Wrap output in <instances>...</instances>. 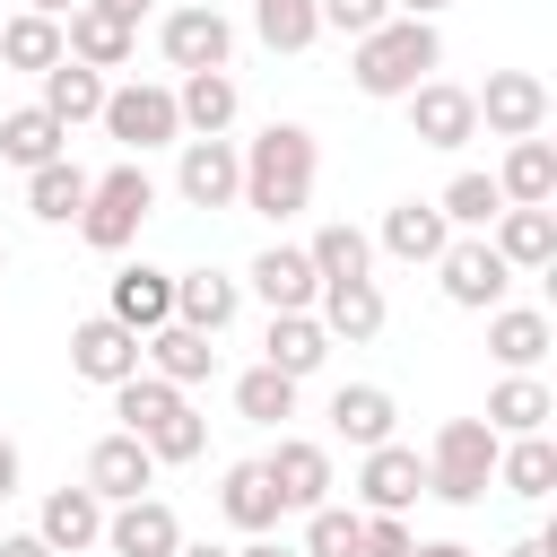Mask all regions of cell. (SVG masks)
<instances>
[{
	"label": "cell",
	"instance_id": "6",
	"mask_svg": "<svg viewBox=\"0 0 557 557\" xmlns=\"http://www.w3.org/2000/svg\"><path fill=\"white\" fill-rule=\"evenodd\" d=\"M435 278H444V305H461V313H496L505 287H513V270H505V252L487 235H453L435 252Z\"/></svg>",
	"mask_w": 557,
	"mask_h": 557
},
{
	"label": "cell",
	"instance_id": "30",
	"mask_svg": "<svg viewBox=\"0 0 557 557\" xmlns=\"http://www.w3.org/2000/svg\"><path fill=\"white\" fill-rule=\"evenodd\" d=\"M339 339L313 322V313H270V331H261V366H278V374H322V357H331Z\"/></svg>",
	"mask_w": 557,
	"mask_h": 557
},
{
	"label": "cell",
	"instance_id": "1",
	"mask_svg": "<svg viewBox=\"0 0 557 557\" xmlns=\"http://www.w3.org/2000/svg\"><path fill=\"white\" fill-rule=\"evenodd\" d=\"M313 174H322L313 131H305V122H261V131L244 139V191H235V209L287 226L296 209H313Z\"/></svg>",
	"mask_w": 557,
	"mask_h": 557
},
{
	"label": "cell",
	"instance_id": "20",
	"mask_svg": "<svg viewBox=\"0 0 557 557\" xmlns=\"http://www.w3.org/2000/svg\"><path fill=\"white\" fill-rule=\"evenodd\" d=\"M548 348H557V322H548L540 305H496V313H487V357H496L505 374H540Z\"/></svg>",
	"mask_w": 557,
	"mask_h": 557
},
{
	"label": "cell",
	"instance_id": "22",
	"mask_svg": "<svg viewBox=\"0 0 557 557\" xmlns=\"http://www.w3.org/2000/svg\"><path fill=\"white\" fill-rule=\"evenodd\" d=\"M174 113H183V139H218V131H235L244 96H235V78H226V70H183Z\"/></svg>",
	"mask_w": 557,
	"mask_h": 557
},
{
	"label": "cell",
	"instance_id": "49",
	"mask_svg": "<svg viewBox=\"0 0 557 557\" xmlns=\"http://www.w3.org/2000/svg\"><path fill=\"white\" fill-rule=\"evenodd\" d=\"M235 557H296V548H287V540H278V531H261V540H244V548H235Z\"/></svg>",
	"mask_w": 557,
	"mask_h": 557
},
{
	"label": "cell",
	"instance_id": "53",
	"mask_svg": "<svg viewBox=\"0 0 557 557\" xmlns=\"http://www.w3.org/2000/svg\"><path fill=\"white\" fill-rule=\"evenodd\" d=\"M26 9H44V17H70V9H78V0H26Z\"/></svg>",
	"mask_w": 557,
	"mask_h": 557
},
{
	"label": "cell",
	"instance_id": "7",
	"mask_svg": "<svg viewBox=\"0 0 557 557\" xmlns=\"http://www.w3.org/2000/svg\"><path fill=\"white\" fill-rule=\"evenodd\" d=\"M479 104V131L487 139H531L548 131V78L540 70H487V87H470Z\"/></svg>",
	"mask_w": 557,
	"mask_h": 557
},
{
	"label": "cell",
	"instance_id": "43",
	"mask_svg": "<svg viewBox=\"0 0 557 557\" xmlns=\"http://www.w3.org/2000/svg\"><path fill=\"white\" fill-rule=\"evenodd\" d=\"M313 9H322V26H331V35H348V44H357V35H374V26L392 17V0H313Z\"/></svg>",
	"mask_w": 557,
	"mask_h": 557
},
{
	"label": "cell",
	"instance_id": "51",
	"mask_svg": "<svg viewBox=\"0 0 557 557\" xmlns=\"http://www.w3.org/2000/svg\"><path fill=\"white\" fill-rule=\"evenodd\" d=\"M453 0H392V17H444Z\"/></svg>",
	"mask_w": 557,
	"mask_h": 557
},
{
	"label": "cell",
	"instance_id": "3",
	"mask_svg": "<svg viewBox=\"0 0 557 557\" xmlns=\"http://www.w3.org/2000/svg\"><path fill=\"white\" fill-rule=\"evenodd\" d=\"M496 426L487 418H444L435 426V444H426V496H444V505H479L487 487H496Z\"/></svg>",
	"mask_w": 557,
	"mask_h": 557
},
{
	"label": "cell",
	"instance_id": "42",
	"mask_svg": "<svg viewBox=\"0 0 557 557\" xmlns=\"http://www.w3.org/2000/svg\"><path fill=\"white\" fill-rule=\"evenodd\" d=\"M357 522H366L357 505H313V513H305V548H296V557H357Z\"/></svg>",
	"mask_w": 557,
	"mask_h": 557
},
{
	"label": "cell",
	"instance_id": "19",
	"mask_svg": "<svg viewBox=\"0 0 557 557\" xmlns=\"http://www.w3.org/2000/svg\"><path fill=\"white\" fill-rule=\"evenodd\" d=\"M244 287L270 305V313H313V261H305V244H270V252H252V270H244Z\"/></svg>",
	"mask_w": 557,
	"mask_h": 557
},
{
	"label": "cell",
	"instance_id": "27",
	"mask_svg": "<svg viewBox=\"0 0 557 557\" xmlns=\"http://www.w3.org/2000/svg\"><path fill=\"white\" fill-rule=\"evenodd\" d=\"M218 513H226L244 540H261V531H278V522H287V505H278V487H270V470H261V461H235V470L218 479Z\"/></svg>",
	"mask_w": 557,
	"mask_h": 557
},
{
	"label": "cell",
	"instance_id": "15",
	"mask_svg": "<svg viewBox=\"0 0 557 557\" xmlns=\"http://www.w3.org/2000/svg\"><path fill=\"white\" fill-rule=\"evenodd\" d=\"M70 374L78 383H122V374H139V331H122L113 313H87L78 331H70Z\"/></svg>",
	"mask_w": 557,
	"mask_h": 557
},
{
	"label": "cell",
	"instance_id": "26",
	"mask_svg": "<svg viewBox=\"0 0 557 557\" xmlns=\"http://www.w3.org/2000/svg\"><path fill=\"white\" fill-rule=\"evenodd\" d=\"M392 426H400V400H392L383 383H339V392H331V435H339V444L366 453V444H392Z\"/></svg>",
	"mask_w": 557,
	"mask_h": 557
},
{
	"label": "cell",
	"instance_id": "23",
	"mask_svg": "<svg viewBox=\"0 0 557 557\" xmlns=\"http://www.w3.org/2000/svg\"><path fill=\"white\" fill-rule=\"evenodd\" d=\"M444 244H453V226H444L435 200H392L383 226H374V252H392V261H435Z\"/></svg>",
	"mask_w": 557,
	"mask_h": 557
},
{
	"label": "cell",
	"instance_id": "46",
	"mask_svg": "<svg viewBox=\"0 0 557 557\" xmlns=\"http://www.w3.org/2000/svg\"><path fill=\"white\" fill-rule=\"evenodd\" d=\"M17 479H26V461H17V444H9V435H0V505H9V496H17Z\"/></svg>",
	"mask_w": 557,
	"mask_h": 557
},
{
	"label": "cell",
	"instance_id": "25",
	"mask_svg": "<svg viewBox=\"0 0 557 557\" xmlns=\"http://www.w3.org/2000/svg\"><path fill=\"white\" fill-rule=\"evenodd\" d=\"M244 313V278H226V270H174V322H191V331H226Z\"/></svg>",
	"mask_w": 557,
	"mask_h": 557
},
{
	"label": "cell",
	"instance_id": "33",
	"mask_svg": "<svg viewBox=\"0 0 557 557\" xmlns=\"http://www.w3.org/2000/svg\"><path fill=\"white\" fill-rule=\"evenodd\" d=\"M35 87H44L35 104H44L52 122H96V113H104V70H87V61H70V52H61Z\"/></svg>",
	"mask_w": 557,
	"mask_h": 557
},
{
	"label": "cell",
	"instance_id": "18",
	"mask_svg": "<svg viewBox=\"0 0 557 557\" xmlns=\"http://www.w3.org/2000/svg\"><path fill=\"white\" fill-rule=\"evenodd\" d=\"M104 313L122 322V331H157V322H174V270H157V261H122L113 270V296H104Z\"/></svg>",
	"mask_w": 557,
	"mask_h": 557
},
{
	"label": "cell",
	"instance_id": "17",
	"mask_svg": "<svg viewBox=\"0 0 557 557\" xmlns=\"http://www.w3.org/2000/svg\"><path fill=\"white\" fill-rule=\"evenodd\" d=\"M174 540H183V522H174L165 496H122V505H104V548H113V557H174Z\"/></svg>",
	"mask_w": 557,
	"mask_h": 557
},
{
	"label": "cell",
	"instance_id": "8",
	"mask_svg": "<svg viewBox=\"0 0 557 557\" xmlns=\"http://www.w3.org/2000/svg\"><path fill=\"white\" fill-rule=\"evenodd\" d=\"M183 157H174V191H183V209H235V191H244V148L218 131V139H174Z\"/></svg>",
	"mask_w": 557,
	"mask_h": 557
},
{
	"label": "cell",
	"instance_id": "50",
	"mask_svg": "<svg viewBox=\"0 0 557 557\" xmlns=\"http://www.w3.org/2000/svg\"><path fill=\"white\" fill-rule=\"evenodd\" d=\"M409 557H470L461 540H409Z\"/></svg>",
	"mask_w": 557,
	"mask_h": 557
},
{
	"label": "cell",
	"instance_id": "32",
	"mask_svg": "<svg viewBox=\"0 0 557 557\" xmlns=\"http://www.w3.org/2000/svg\"><path fill=\"white\" fill-rule=\"evenodd\" d=\"M0 157H9L17 174H35V165L70 157V122H52L44 104H17V113H0Z\"/></svg>",
	"mask_w": 557,
	"mask_h": 557
},
{
	"label": "cell",
	"instance_id": "54",
	"mask_svg": "<svg viewBox=\"0 0 557 557\" xmlns=\"http://www.w3.org/2000/svg\"><path fill=\"white\" fill-rule=\"evenodd\" d=\"M0 270H9V244H0Z\"/></svg>",
	"mask_w": 557,
	"mask_h": 557
},
{
	"label": "cell",
	"instance_id": "28",
	"mask_svg": "<svg viewBox=\"0 0 557 557\" xmlns=\"http://www.w3.org/2000/svg\"><path fill=\"white\" fill-rule=\"evenodd\" d=\"M61 52L87 61V70H122V61L139 52V26L104 17V9H70V17H61Z\"/></svg>",
	"mask_w": 557,
	"mask_h": 557
},
{
	"label": "cell",
	"instance_id": "29",
	"mask_svg": "<svg viewBox=\"0 0 557 557\" xmlns=\"http://www.w3.org/2000/svg\"><path fill=\"white\" fill-rule=\"evenodd\" d=\"M496 191H505V209H540V200H557V148H548L540 131H531V139H505Z\"/></svg>",
	"mask_w": 557,
	"mask_h": 557
},
{
	"label": "cell",
	"instance_id": "36",
	"mask_svg": "<svg viewBox=\"0 0 557 557\" xmlns=\"http://www.w3.org/2000/svg\"><path fill=\"white\" fill-rule=\"evenodd\" d=\"M305 261H313V278H374V235L348 226V218H331V226H313Z\"/></svg>",
	"mask_w": 557,
	"mask_h": 557
},
{
	"label": "cell",
	"instance_id": "4",
	"mask_svg": "<svg viewBox=\"0 0 557 557\" xmlns=\"http://www.w3.org/2000/svg\"><path fill=\"white\" fill-rule=\"evenodd\" d=\"M148 209H157V183H148V165H139V157H122V165H104V174L87 183L78 235H87L96 252H131V235L148 226Z\"/></svg>",
	"mask_w": 557,
	"mask_h": 557
},
{
	"label": "cell",
	"instance_id": "16",
	"mask_svg": "<svg viewBox=\"0 0 557 557\" xmlns=\"http://www.w3.org/2000/svg\"><path fill=\"white\" fill-rule=\"evenodd\" d=\"M87 487H96L104 505L148 496V487H157V453H148L131 426H113V435H96V444H87Z\"/></svg>",
	"mask_w": 557,
	"mask_h": 557
},
{
	"label": "cell",
	"instance_id": "24",
	"mask_svg": "<svg viewBox=\"0 0 557 557\" xmlns=\"http://www.w3.org/2000/svg\"><path fill=\"white\" fill-rule=\"evenodd\" d=\"M487 244L505 252V270H548L557 261V209H496L487 218Z\"/></svg>",
	"mask_w": 557,
	"mask_h": 557
},
{
	"label": "cell",
	"instance_id": "39",
	"mask_svg": "<svg viewBox=\"0 0 557 557\" xmlns=\"http://www.w3.org/2000/svg\"><path fill=\"white\" fill-rule=\"evenodd\" d=\"M435 209H444L453 235H487V218L505 209V191H496V174H453V183L435 191Z\"/></svg>",
	"mask_w": 557,
	"mask_h": 557
},
{
	"label": "cell",
	"instance_id": "9",
	"mask_svg": "<svg viewBox=\"0 0 557 557\" xmlns=\"http://www.w3.org/2000/svg\"><path fill=\"white\" fill-rule=\"evenodd\" d=\"M426 496V453L418 444H366V461H357V513H409Z\"/></svg>",
	"mask_w": 557,
	"mask_h": 557
},
{
	"label": "cell",
	"instance_id": "41",
	"mask_svg": "<svg viewBox=\"0 0 557 557\" xmlns=\"http://www.w3.org/2000/svg\"><path fill=\"white\" fill-rule=\"evenodd\" d=\"M139 444L157 453V470H174V461H200V453H209V418H200V409L183 400V409H174V418H157V426H148Z\"/></svg>",
	"mask_w": 557,
	"mask_h": 557
},
{
	"label": "cell",
	"instance_id": "40",
	"mask_svg": "<svg viewBox=\"0 0 557 557\" xmlns=\"http://www.w3.org/2000/svg\"><path fill=\"white\" fill-rule=\"evenodd\" d=\"M252 35H261L270 52H305V44L322 35V9H313V0H252Z\"/></svg>",
	"mask_w": 557,
	"mask_h": 557
},
{
	"label": "cell",
	"instance_id": "44",
	"mask_svg": "<svg viewBox=\"0 0 557 557\" xmlns=\"http://www.w3.org/2000/svg\"><path fill=\"white\" fill-rule=\"evenodd\" d=\"M357 557H409V522L400 513H366L357 522Z\"/></svg>",
	"mask_w": 557,
	"mask_h": 557
},
{
	"label": "cell",
	"instance_id": "34",
	"mask_svg": "<svg viewBox=\"0 0 557 557\" xmlns=\"http://www.w3.org/2000/svg\"><path fill=\"white\" fill-rule=\"evenodd\" d=\"M496 435H540L548 418H557V392L540 383V374H505L496 392H487V409H479Z\"/></svg>",
	"mask_w": 557,
	"mask_h": 557
},
{
	"label": "cell",
	"instance_id": "21",
	"mask_svg": "<svg viewBox=\"0 0 557 557\" xmlns=\"http://www.w3.org/2000/svg\"><path fill=\"white\" fill-rule=\"evenodd\" d=\"M139 366L191 392V383H209V374H218V339H209V331H191V322H157V331L139 339Z\"/></svg>",
	"mask_w": 557,
	"mask_h": 557
},
{
	"label": "cell",
	"instance_id": "37",
	"mask_svg": "<svg viewBox=\"0 0 557 557\" xmlns=\"http://www.w3.org/2000/svg\"><path fill=\"white\" fill-rule=\"evenodd\" d=\"M0 61H9V70H26V78H44V70L61 61V17H44V9L0 17Z\"/></svg>",
	"mask_w": 557,
	"mask_h": 557
},
{
	"label": "cell",
	"instance_id": "12",
	"mask_svg": "<svg viewBox=\"0 0 557 557\" xmlns=\"http://www.w3.org/2000/svg\"><path fill=\"white\" fill-rule=\"evenodd\" d=\"M157 44H165V61H174V70H226V61H235V26H226L209 0H183V9H165Z\"/></svg>",
	"mask_w": 557,
	"mask_h": 557
},
{
	"label": "cell",
	"instance_id": "52",
	"mask_svg": "<svg viewBox=\"0 0 557 557\" xmlns=\"http://www.w3.org/2000/svg\"><path fill=\"white\" fill-rule=\"evenodd\" d=\"M174 557H235V548H218V540H174Z\"/></svg>",
	"mask_w": 557,
	"mask_h": 557
},
{
	"label": "cell",
	"instance_id": "13",
	"mask_svg": "<svg viewBox=\"0 0 557 557\" xmlns=\"http://www.w3.org/2000/svg\"><path fill=\"white\" fill-rule=\"evenodd\" d=\"M313 322H322L331 339L366 348V339H383L392 305H383V287H374V278H322V287H313Z\"/></svg>",
	"mask_w": 557,
	"mask_h": 557
},
{
	"label": "cell",
	"instance_id": "48",
	"mask_svg": "<svg viewBox=\"0 0 557 557\" xmlns=\"http://www.w3.org/2000/svg\"><path fill=\"white\" fill-rule=\"evenodd\" d=\"M0 557H52V548H44L35 531H9V540H0Z\"/></svg>",
	"mask_w": 557,
	"mask_h": 557
},
{
	"label": "cell",
	"instance_id": "31",
	"mask_svg": "<svg viewBox=\"0 0 557 557\" xmlns=\"http://www.w3.org/2000/svg\"><path fill=\"white\" fill-rule=\"evenodd\" d=\"M496 487H505V496H522V505L557 496V444H548V426H540V435H505V444H496Z\"/></svg>",
	"mask_w": 557,
	"mask_h": 557
},
{
	"label": "cell",
	"instance_id": "10",
	"mask_svg": "<svg viewBox=\"0 0 557 557\" xmlns=\"http://www.w3.org/2000/svg\"><path fill=\"white\" fill-rule=\"evenodd\" d=\"M400 104H409V139H418V148H470V139H479V104H470V87H453V78H418Z\"/></svg>",
	"mask_w": 557,
	"mask_h": 557
},
{
	"label": "cell",
	"instance_id": "47",
	"mask_svg": "<svg viewBox=\"0 0 557 557\" xmlns=\"http://www.w3.org/2000/svg\"><path fill=\"white\" fill-rule=\"evenodd\" d=\"M505 557H557V540H548V531H522V540H513Z\"/></svg>",
	"mask_w": 557,
	"mask_h": 557
},
{
	"label": "cell",
	"instance_id": "2",
	"mask_svg": "<svg viewBox=\"0 0 557 557\" xmlns=\"http://www.w3.org/2000/svg\"><path fill=\"white\" fill-rule=\"evenodd\" d=\"M444 70V35H435V17H383L374 35H357V52H348V78H357V96H374V104H400L418 78H435Z\"/></svg>",
	"mask_w": 557,
	"mask_h": 557
},
{
	"label": "cell",
	"instance_id": "38",
	"mask_svg": "<svg viewBox=\"0 0 557 557\" xmlns=\"http://www.w3.org/2000/svg\"><path fill=\"white\" fill-rule=\"evenodd\" d=\"M296 374H278V366H244L235 374V418H252V426H278V418H296Z\"/></svg>",
	"mask_w": 557,
	"mask_h": 557
},
{
	"label": "cell",
	"instance_id": "5",
	"mask_svg": "<svg viewBox=\"0 0 557 557\" xmlns=\"http://www.w3.org/2000/svg\"><path fill=\"white\" fill-rule=\"evenodd\" d=\"M131 157H148V148H174L183 139V113H174V87H157V78H131V87H104V113H96Z\"/></svg>",
	"mask_w": 557,
	"mask_h": 557
},
{
	"label": "cell",
	"instance_id": "11",
	"mask_svg": "<svg viewBox=\"0 0 557 557\" xmlns=\"http://www.w3.org/2000/svg\"><path fill=\"white\" fill-rule=\"evenodd\" d=\"M261 470H270V487H278V505L287 513H313V505H331V444H313V435H278L270 453H261Z\"/></svg>",
	"mask_w": 557,
	"mask_h": 557
},
{
	"label": "cell",
	"instance_id": "35",
	"mask_svg": "<svg viewBox=\"0 0 557 557\" xmlns=\"http://www.w3.org/2000/svg\"><path fill=\"white\" fill-rule=\"evenodd\" d=\"M87 165H70V157H52V165H35L26 174V209L44 218V226H78V209H87Z\"/></svg>",
	"mask_w": 557,
	"mask_h": 557
},
{
	"label": "cell",
	"instance_id": "14",
	"mask_svg": "<svg viewBox=\"0 0 557 557\" xmlns=\"http://www.w3.org/2000/svg\"><path fill=\"white\" fill-rule=\"evenodd\" d=\"M35 540L52 548V557H87V548H104V496L78 479V487H52L44 496V513H35Z\"/></svg>",
	"mask_w": 557,
	"mask_h": 557
},
{
	"label": "cell",
	"instance_id": "45",
	"mask_svg": "<svg viewBox=\"0 0 557 557\" xmlns=\"http://www.w3.org/2000/svg\"><path fill=\"white\" fill-rule=\"evenodd\" d=\"M78 9H104V17H122V26H139L157 0H78Z\"/></svg>",
	"mask_w": 557,
	"mask_h": 557
}]
</instances>
